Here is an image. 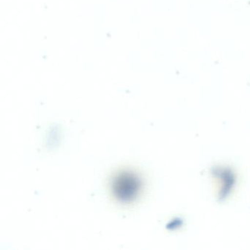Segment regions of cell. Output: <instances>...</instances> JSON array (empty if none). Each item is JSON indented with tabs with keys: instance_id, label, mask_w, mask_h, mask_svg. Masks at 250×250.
<instances>
[{
	"instance_id": "cell-1",
	"label": "cell",
	"mask_w": 250,
	"mask_h": 250,
	"mask_svg": "<svg viewBox=\"0 0 250 250\" xmlns=\"http://www.w3.org/2000/svg\"><path fill=\"white\" fill-rule=\"evenodd\" d=\"M138 188V179L131 174H121L114 181V193L117 197L124 201L134 198Z\"/></svg>"
}]
</instances>
